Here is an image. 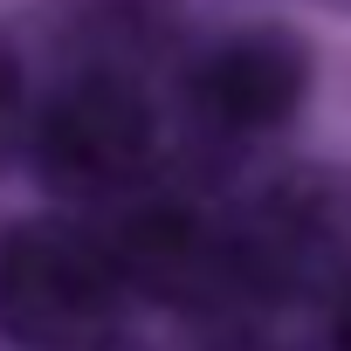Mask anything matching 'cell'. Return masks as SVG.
<instances>
[{"mask_svg":"<svg viewBox=\"0 0 351 351\" xmlns=\"http://www.w3.org/2000/svg\"><path fill=\"white\" fill-rule=\"evenodd\" d=\"M28 158L42 186L62 200H117L145 186L158 158V110L138 76L76 69L35 117H28Z\"/></svg>","mask_w":351,"mask_h":351,"instance_id":"cell-2","label":"cell"},{"mask_svg":"<svg viewBox=\"0 0 351 351\" xmlns=\"http://www.w3.org/2000/svg\"><path fill=\"white\" fill-rule=\"evenodd\" d=\"M241 289L255 296H330L351 276V180L330 165H296L228 214Z\"/></svg>","mask_w":351,"mask_h":351,"instance_id":"cell-3","label":"cell"},{"mask_svg":"<svg viewBox=\"0 0 351 351\" xmlns=\"http://www.w3.org/2000/svg\"><path fill=\"white\" fill-rule=\"evenodd\" d=\"M28 117H35V104H28V69H21L14 42L0 35V172L28 152Z\"/></svg>","mask_w":351,"mask_h":351,"instance_id":"cell-7","label":"cell"},{"mask_svg":"<svg viewBox=\"0 0 351 351\" xmlns=\"http://www.w3.org/2000/svg\"><path fill=\"white\" fill-rule=\"evenodd\" d=\"M303 90H310V56L282 28H234L193 62L186 110L214 138H262L296 117Z\"/></svg>","mask_w":351,"mask_h":351,"instance_id":"cell-5","label":"cell"},{"mask_svg":"<svg viewBox=\"0 0 351 351\" xmlns=\"http://www.w3.org/2000/svg\"><path fill=\"white\" fill-rule=\"evenodd\" d=\"M317 351H351V276L324 296V330H317Z\"/></svg>","mask_w":351,"mask_h":351,"instance_id":"cell-8","label":"cell"},{"mask_svg":"<svg viewBox=\"0 0 351 351\" xmlns=\"http://www.w3.org/2000/svg\"><path fill=\"white\" fill-rule=\"evenodd\" d=\"M172 0H76L69 8V62L138 76L172 49Z\"/></svg>","mask_w":351,"mask_h":351,"instance_id":"cell-6","label":"cell"},{"mask_svg":"<svg viewBox=\"0 0 351 351\" xmlns=\"http://www.w3.org/2000/svg\"><path fill=\"white\" fill-rule=\"evenodd\" d=\"M104 248H110L131 296H152V303H172V310L248 303L228 214H214L186 193H152V200L124 207L117 228L104 234Z\"/></svg>","mask_w":351,"mask_h":351,"instance_id":"cell-4","label":"cell"},{"mask_svg":"<svg viewBox=\"0 0 351 351\" xmlns=\"http://www.w3.org/2000/svg\"><path fill=\"white\" fill-rule=\"evenodd\" d=\"M124 276L104 234L69 221H21L0 234V330L28 351H97L124 324Z\"/></svg>","mask_w":351,"mask_h":351,"instance_id":"cell-1","label":"cell"}]
</instances>
